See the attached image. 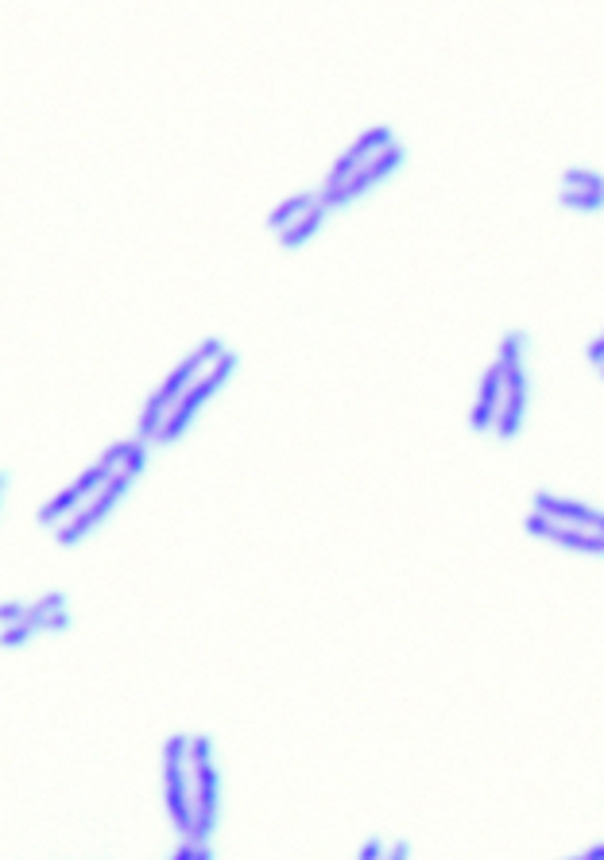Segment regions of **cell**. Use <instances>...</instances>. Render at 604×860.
I'll use <instances>...</instances> for the list:
<instances>
[{
  "mask_svg": "<svg viewBox=\"0 0 604 860\" xmlns=\"http://www.w3.org/2000/svg\"><path fill=\"white\" fill-rule=\"evenodd\" d=\"M225 353H228V349L222 345V338H206V342L194 349V353L186 356V361H178V369L171 372V377L163 380L159 388H155L152 400L144 403V411H140V430H136V438H140V442H155V438H159V430H163V423H167V416L175 411V403L183 400V395L191 392L194 380H198L202 372H206L214 361H222Z\"/></svg>",
  "mask_w": 604,
  "mask_h": 860,
  "instance_id": "obj_1",
  "label": "cell"
},
{
  "mask_svg": "<svg viewBox=\"0 0 604 860\" xmlns=\"http://www.w3.org/2000/svg\"><path fill=\"white\" fill-rule=\"evenodd\" d=\"M133 446H136V438H125V442H113L109 450L101 453V461H97V466H89L75 485H67V489H62L59 497H51L43 508H39V524H47V527H55V531H59V527L67 524L70 516L81 512V508H86L89 500H94L97 492H101L105 485H109L113 477H117V469L128 461V453H133Z\"/></svg>",
  "mask_w": 604,
  "mask_h": 860,
  "instance_id": "obj_2",
  "label": "cell"
},
{
  "mask_svg": "<svg viewBox=\"0 0 604 860\" xmlns=\"http://www.w3.org/2000/svg\"><path fill=\"white\" fill-rule=\"evenodd\" d=\"M524 349L527 338L519 330L504 334L500 353H496V364L504 369V403H500V419H496V434L508 442V438L519 434L524 427V411H527V369H524Z\"/></svg>",
  "mask_w": 604,
  "mask_h": 860,
  "instance_id": "obj_3",
  "label": "cell"
},
{
  "mask_svg": "<svg viewBox=\"0 0 604 860\" xmlns=\"http://www.w3.org/2000/svg\"><path fill=\"white\" fill-rule=\"evenodd\" d=\"M191 736H171L167 749H163V799H167V814L175 822V830L183 838H191L194 825V775H191Z\"/></svg>",
  "mask_w": 604,
  "mask_h": 860,
  "instance_id": "obj_4",
  "label": "cell"
},
{
  "mask_svg": "<svg viewBox=\"0 0 604 860\" xmlns=\"http://www.w3.org/2000/svg\"><path fill=\"white\" fill-rule=\"evenodd\" d=\"M233 369H236V356H233V353H225L222 361L210 364V369L202 372V377L191 384V392H186L183 400L175 403V411L167 416V423H163V430H159V438H155V442L167 446V442H175V438H183L186 427L194 423V416H198V411L206 408V400H214V395L228 384Z\"/></svg>",
  "mask_w": 604,
  "mask_h": 860,
  "instance_id": "obj_5",
  "label": "cell"
},
{
  "mask_svg": "<svg viewBox=\"0 0 604 860\" xmlns=\"http://www.w3.org/2000/svg\"><path fill=\"white\" fill-rule=\"evenodd\" d=\"M136 477H140V473H133V469L120 466V469H117V477H113V481L105 485V489L97 492V497L89 500V505L81 508V512H75V516L67 519V524L59 527V531H55V543H59V547H75V543L86 539V535L94 531V527L101 524V519L109 516L113 508L120 505V500H125V492L133 489Z\"/></svg>",
  "mask_w": 604,
  "mask_h": 860,
  "instance_id": "obj_6",
  "label": "cell"
},
{
  "mask_svg": "<svg viewBox=\"0 0 604 860\" xmlns=\"http://www.w3.org/2000/svg\"><path fill=\"white\" fill-rule=\"evenodd\" d=\"M391 144H396V136H391V128H369V133L361 136V140H353L345 152L338 156V164L330 167V175H325L322 190H318V198H330L338 186H345L349 178H353L361 167H369L372 159L380 156V152H388Z\"/></svg>",
  "mask_w": 604,
  "mask_h": 860,
  "instance_id": "obj_7",
  "label": "cell"
},
{
  "mask_svg": "<svg viewBox=\"0 0 604 860\" xmlns=\"http://www.w3.org/2000/svg\"><path fill=\"white\" fill-rule=\"evenodd\" d=\"M191 775H194V825H191V838H183V841L206 846L210 830H214V822H217V807H222V779H217L214 760L191 764Z\"/></svg>",
  "mask_w": 604,
  "mask_h": 860,
  "instance_id": "obj_8",
  "label": "cell"
},
{
  "mask_svg": "<svg viewBox=\"0 0 604 860\" xmlns=\"http://www.w3.org/2000/svg\"><path fill=\"white\" fill-rule=\"evenodd\" d=\"M403 159H407V152L399 148V144H391L388 152H380V156L372 159L369 167H361V172H357L353 178H349L345 186H338V190H333L330 198H322V202H325V206H330V209L349 206V202H357V198H361V194H369L372 186H380L383 178L396 175L399 167H403Z\"/></svg>",
  "mask_w": 604,
  "mask_h": 860,
  "instance_id": "obj_9",
  "label": "cell"
},
{
  "mask_svg": "<svg viewBox=\"0 0 604 860\" xmlns=\"http://www.w3.org/2000/svg\"><path fill=\"white\" fill-rule=\"evenodd\" d=\"M527 535L535 539H546L562 550H577V555H604V535L597 531H585V527H566V524H554V519L530 512L527 524H524Z\"/></svg>",
  "mask_w": 604,
  "mask_h": 860,
  "instance_id": "obj_10",
  "label": "cell"
},
{
  "mask_svg": "<svg viewBox=\"0 0 604 860\" xmlns=\"http://www.w3.org/2000/svg\"><path fill=\"white\" fill-rule=\"evenodd\" d=\"M535 512L554 519V524H566V527H585V531H597L604 535V512L597 508L582 505V500H566L558 492H535Z\"/></svg>",
  "mask_w": 604,
  "mask_h": 860,
  "instance_id": "obj_11",
  "label": "cell"
},
{
  "mask_svg": "<svg viewBox=\"0 0 604 860\" xmlns=\"http://www.w3.org/2000/svg\"><path fill=\"white\" fill-rule=\"evenodd\" d=\"M500 403H504V369L500 364H488L485 369V380H480V392H477V403H473V416L469 423L473 430H496V419H500Z\"/></svg>",
  "mask_w": 604,
  "mask_h": 860,
  "instance_id": "obj_12",
  "label": "cell"
},
{
  "mask_svg": "<svg viewBox=\"0 0 604 860\" xmlns=\"http://www.w3.org/2000/svg\"><path fill=\"white\" fill-rule=\"evenodd\" d=\"M318 206V194H291V198H283L280 206L267 214V229L272 233H288L291 225L299 222L306 209H314Z\"/></svg>",
  "mask_w": 604,
  "mask_h": 860,
  "instance_id": "obj_13",
  "label": "cell"
},
{
  "mask_svg": "<svg viewBox=\"0 0 604 860\" xmlns=\"http://www.w3.org/2000/svg\"><path fill=\"white\" fill-rule=\"evenodd\" d=\"M325 214H330V206H325V202L318 198V206H314V209H306V214H302L288 233H280V245H283V248H299V245H306V241L314 237L318 229H322Z\"/></svg>",
  "mask_w": 604,
  "mask_h": 860,
  "instance_id": "obj_14",
  "label": "cell"
},
{
  "mask_svg": "<svg viewBox=\"0 0 604 860\" xmlns=\"http://www.w3.org/2000/svg\"><path fill=\"white\" fill-rule=\"evenodd\" d=\"M562 190H590V194H604V175L590 172V167H569L562 175Z\"/></svg>",
  "mask_w": 604,
  "mask_h": 860,
  "instance_id": "obj_15",
  "label": "cell"
},
{
  "mask_svg": "<svg viewBox=\"0 0 604 860\" xmlns=\"http://www.w3.org/2000/svg\"><path fill=\"white\" fill-rule=\"evenodd\" d=\"M62 608H67V594H59V589H55V594H43V597H39L36 605H28V620L36 624L39 632H43V624L51 620L55 613H62Z\"/></svg>",
  "mask_w": 604,
  "mask_h": 860,
  "instance_id": "obj_16",
  "label": "cell"
},
{
  "mask_svg": "<svg viewBox=\"0 0 604 860\" xmlns=\"http://www.w3.org/2000/svg\"><path fill=\"white\" fill-rule=\"evenodd\" d=\"M562 206L582 209V214H601V209H604V194H590V190H562Z\"/></svg>",
  "mask_w": 604,
  "mask_h": 860,
  "instance_id": "obj_17",
  "label": "cell"
},
{
  "mask_svg": "<svg viewBox=\"0 0 604 860\" xmlns=\"http://www.w3.org/2000/svg\"><path fill=\"white\" fill-rule=\"evenodd\" d=\"M36 632H39L36 624L23 620V624H16V628H4V636H0V639H4V647H23L31 636H36Z\"/></svg>",
  "mask_w": 604,
  "mask_h": 860,
  "instance_id": "obj_18",
  "label": "cell"
},
{
  "mask_svg": "<svg viewBox=\"0 0 604 860\" xmlns=\"http://www.w3.org/2000/svg\"><path fill=\"white\" fill-rule=\"evenodd\" d=\"M0 620H4V628H16V624L28 620V605L4 602V608H0Z\"/></svg>",
  "mask_w": 604,
  "mask_h": 860,
  "instance_id": "obj_19",
  "label": "cell"
},
{
  "mask_svg": "<svg viewBox=\"0 0 604 860\" xmlns=\"http://www.w3.org/2000/svg\"><path fill=\"white\" fill-rule=\"evenodd\" d=\"M383 857H388V846H383V841H377V838L364 841L361 853H357V860H383Z\"/></svg>",
  "mask_w": 604,
  "mask_h": 860,
  "instance_id": "obj_20",
  "label": "cell"
},
{
  "mask_svg": "<svg viewBox=\"0 0 604 860\" xmlns=\"http://www.w3.org/2000/svg\"><path fill=\"white\" fill-rule=\"evenodd\" d=\"M198 853H202V846H194V841H183V846L171 853V860H198Z\"/></svg>",
  "mask_w": 604,
  "mask_h": 860,
  "instance_id": "obj_21",
  "label": "cell"
},
{
  "mask_svg": "<svg viewBox=\"0 0 604 860\" xmlns=\"http://www.w3.org/2000/svg\"><path fill=\"white\" fill-rule=\"evenodd\" d=\"M67 628H70V613H67V608H62V613H55L51 620L43 624V632H67Z\"/></svg>",
  "mask_w": 604,
  "mask_h": 860,
  "instance_id": "obj_22",
  "label": "cell"
},
{
  "mask_svg": "<svg viewBox=\"0 0 604 860\" xmlns=\"http://www.w3.org/2000/svg\"><path fill=\"white\" fill-rule=\"evenodd\" d=\"M383 860H411V846H407V841H396Z\"/></svg>",
  "mask_w": 604,
  "mask_h": 860,
  "instance_id": "obj_23",
  "label": "cell"
},
{
  "mask_svg": "<svg viewBox=\"0 0 604 860\" xmlns=\"http://www.w3.org/2000/svg\"><path fill=\"white\" fill-rule=\"evenodd\" d=\"M566 860H604V841L601 846H590L585 853H577V857H566Z\"/></svg>",
  "mask_w": 604,
  "mask_h": 860,
  "instance_id": "obj_24",
  "label": "cell"
},
{
  "mask_svg": "<svg viewBox=\"0 0 604 860\" xmlns=\"http://www.w3.org/2000/svg\"><path fill=\"white\" fill-rule=\"evenodd\" d=\"M590 361H593V364H604V334L590 345Z\"/></svg>",
  "mask_w": 604,
  "mask_h": 860,
  "instance_id": "obj_25",
  "label": "cell"
},
{
  "mask_svg": "<svg viewBox=\"0 0 604 860\" xmlns=\"http://www.w3.org/2000/svg\"><path fill=\"white\" fill-rule=\"evenodd\" d=\"M198 860H214V857H210V849H206V846H202V853H198Z\"/></svg>",
  "mask_w": 604,
  "mask_h": 860,
  "instance_id": "obj_26",
  "label": "cell"
},
{
  "mask_svg": "<svg viewBox=\"0 0 604 860\" xmlns=\"http://www.w3.org/2000/svg\"><path fill=\"white\" fill-rule=\"evenodd\" d=\"M601 377H604V364H601Z\"/></svg>",
  "mask_w": 604,
  "mask_h": 860,
  "instance_id": "obj_27",
  "label": "cell"
}]
</instances>
